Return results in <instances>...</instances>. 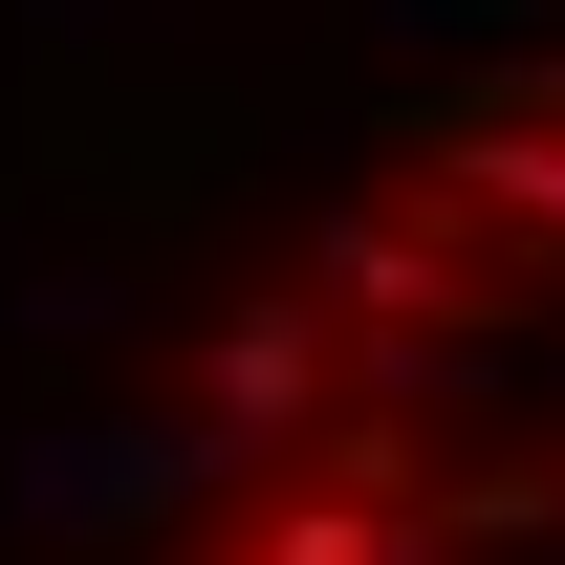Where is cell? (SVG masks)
Wrapping results in <instances>:
<instances>
[{"label":"cell","mask_w":565,"mask_h":565,"mask_svg":"<svg viewBox=\"0 0 565 565\" xmlns=\"http://www.w3.org/2000/svg\"><path fill=\"white\" fill-rule=\"evenodd\" d=\"M174 565H565V44L327 174L217 349Z\"/></svg>","instance_id":"1"}]
</instances>
